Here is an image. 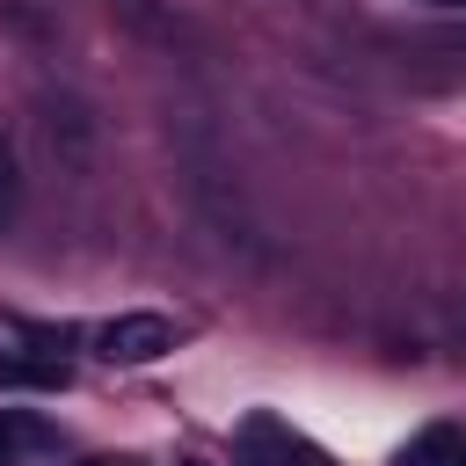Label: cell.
<instances>
[{
  "mask_svg": "<svg viewBox=\"0 0 466 466\" xmlns=\"http://www.w3.org/2000/svg\"><path fill=\"white\" fill-rule=\"evenodd\" d=\"M437 7H466V0H437Z\"/></svg>",
  "mask_w": 466,
  "mask_h": 466,
  "instance_id": "cell-7",
  "label": "cell"
},
{
  "mask_svg": "<svg viewBox=\"0 0 466 466\" xmlns=\"http://www.w3.org/2000/svg\"><path fill=\"white\" fill-rule=\"evenodd\" d=\"M459 466H466V451H459Z\"/></svg>",
  "mask_w": 466,
  "mask_h": 466,
  "instance_id": "cell-9",
  "label": "cell"
},
{
  "mask_svg": "<svg viewBox=\"0 0 466 466\" xmlns=\"http://www.w3.org/2000/svg\"><path fill=\"white\" fill-rule=\"evenodd\" d=\"M182 466H204V459H182Z\"/></svg>",
  "mask_w": 466,
  "mask_h": 466,
  "instance_id": "cell-8",
  "label": "cell"
},
{
  "mask_svg": "<svg viewBox=\"0 0 466 466\" xmlns=\"http://www.w3.org/2000/svg\"><path fill=\"white\" fill-rule=\"evenodd\" d=\"M58 444V430L44 422V415H29V408H0V466H29L36 451H51Z\"/></svg>",
  "mask_w": 466,
  "mask_h": 466,
  "instance_id": "cell-4",
  "label": "cell"
},
{
  "mask_svg": "<svg viewBox=\"0 0 466 466\" xmlns=\"http://www.w3.org/2000/svg\"><path fill=\"white\" fill-rule=\"evenodd\" d=\"M66 379H73V371H66L58 350H36V357L15 350V357H0V393H22V386H29V393H58Z\"/></svg>",
  "mask_w": 466,
  "mask_h": 466,
  "instance_id": "cell-3",
  "label": "cell"
},
{
  "mask_svg": "<svg viewBox=\"0 0 466 466\" xmlns=\"http://www.w3.org/2000/svg\"><path fill=\"white\" fill-rule=\"evenodd\" d=\"M87 466H131V459H87Z\"/></svg>",
  "mask_w": 466,
  "mask_h": 466,
  "instance_id": "cell-6",
  "label": "cell"
},
{
  "mask_svg": "<svg viewBox=\"0 0 466 466\" xmlns=\"http://www.w3.org/2000/svg\"><path fill=\"white\" fill-rule=\"evenodd\" d=\"M240 466H335L320 444H306L291 422H277V415H255L248 430H240Z\"/></svg>",
  "mask_w": 466,
  "mask_h": 466,
  "instance_id": "cell-2",
  "label": "cell"
},
{
  "mask_svg": "<svg viewBox=\"0 0 466 466\" xmlns=\"http://www.w3.org/2000/svg\"><path fill=\"white\" fill-rule=\"evenodd\" d=\"M175 350V320L167 313H116L95 328V357L102 364H153Z\"/></svg>",
  "mask_w": 466,
  "mask_h": 466,
  "instance_id": "cell-1",
  "label": "cell"
},
{
  "mask_svg": "<svg viewBox=\"0 0 466 466\" xmlns=\"http://www.w3.org/2000/svg\"><path fill=\"white\" fill-rule=\"evenodd\" d=\"M459 451H466V444H459L451 422H422V430L400 444V466H459Z\"/></svg>",
  "mask_w": 466,
  "mask_h": 466,
  "instance_id": "cell-5",
  "label": "cell"
}]
</instances>
